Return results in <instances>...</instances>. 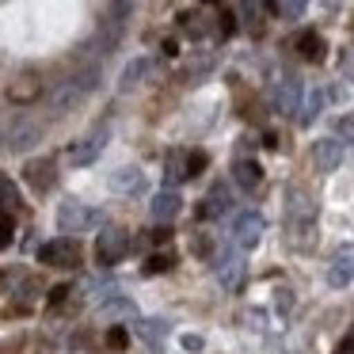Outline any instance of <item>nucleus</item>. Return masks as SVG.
Segmentation results:
<instances>
[{"instance_id":"f3484780","label":"nucleus","mask_w":354,"mask_h":354,"mask_svg":"<svg viewBox=\"0 0 354 354\" xmlns=\"http://www.w3.org/2000/svg\"><path fill=\"white\" fill-rule=\"evenodd\" d=\"M27 183H31L35 191H50V183H54V160H31L27 164Z\"/></svg>"},{"instance_id":"393cba45","label":"nucleus","mask_w":354,"mask_h":354,"mask_svg":"<svg viewBox=\"0 0 354 354\" xmlns=\"http://www.w3.org/2000/svg\"><path fill=\"white\" fill-rule=\"evenodd\" d=\"M138 331H141V339H149V343H160L168 328H164V320H149V324H141Z\"/></svg>"},{"instance_id":"423d86ee","label":"nucleus","mask_w":354,"mask_h":354,"mask_svg":"<svg viewBox=\"0 0 354 354\" xmlns=\"http://www.w3.org/2000/svg\"><path fill=\"white\" fill-rule=\"evenodd\" d=\"M263 229H267L263 214H255V209H244V214L232 221V244H236V248H255V244L263 240Z\"/></svg>"},{"instance_id":"412c9836","label":"nucleus","mask_w":354,"mask_h":354,"mask_svg":"<svg viewBox=\"0 0 354 354\" xmlns=\"http://www.w3.org/2000/svg\"><path fill=\"white\" fill-rule=\"evenodd\" d=\"M149 69H153V65H149V57L130 62V65H126V73H122V80H118V88H122V92H133V88H138L141 80L149 77Z\"/></svg>"},{"instance_id":"473e14b6","label":"nucleus","mask_w":354,"mask_h":354,"mask_svg":"<svg viewBox=\"0 0 354 354\" xmlns=\"http://www.w3.org/2000/svg\"><path fill=\"white\" fill-rule=\"evenodd\" d=\"M305 4H308V0H290V8H286V12H290V16H297V12L305 8Z\"/></svg>"},{"instance_id":"2f4dec72","label":"nucleus","mask_w":354,"mask_h":354,"mask_svg":"<svg viewBox=\"0 0 354 354\" xmlns=\"http://www.w3.org/2000/svg\"><path fill=\"white\" fill-rule=\"evenodd\" d=\"M107 343H111V346H126V331H122V328H111Z\"/></svg>"},{"instance_id":"ddd939ff","label":"nucleus","mask_w":354,"mask_h":354,"mask_svg":"<svg viewBox=\"0 0 354 354\" xmlns=\"http://www.w3.org/2000/svg\"><path fill=\"white\" fill-rule=\"evenodd\" d=\"M351 278H354V248H343V252L331 259V267H328V282L335 286V290H343Z\"/></svg>"},{"instance_id":"f8f14e48","label":"nucleus","mask_w":354,"mask_h":354,"mask_svg":"<svg viewBox=\"0 0 354 354\" xmlns=\"http://www.w3.org/2000/svg\"><path fill=\"white\" fill-rule=\"evenodd\" d=\"M229 209H232V191L225 183H214L206 194V202H202V209H198V217H221V214H229Z\"/></svg>"},{"instance_id":"4be33fe9","label":"nucleus","mask_w":354,"mask_h":354,"mask_svg":"<svg viewBox=\"0 0 354 354\" xmlns=\"http://www.w3.org/2000/svg\"><path fill=\"white\" fill-rule=\"evenodd\" d=\"M297 50H301V57H305V62H320V57H324V39L316 31H305L297 39Z\"/></svg>"},{"instance_id":"aec40b11","label":"nucleus","mask_w":354,"mask_h":354,"mask_svg":"<svg viewBox=\"0 0 354 354\" xmlns=\"http://www.w3.org/2000/svg\"><path fill=\"white\" fill-rule=\"evenodd\" d=\"M100 313L103 316H138V305L130 297H122V293H107L100 301Z\"/></svg>"},{"instance_id":"7c9ffc66","label":"nucleus","mask_w":354,"mask_h":354,"mask_svg":"<svg viewBox=\"0 0 354 354\" xmlns=\"http://www.w3.org/2000/svg\"><path fill=\"white\" fill-rule=\"evenodd\" d=\"M236 31V19H232V12H221V35H232Z\"/></svg>"},{"instance_id":"2eb2a0df","label":"nucleus","mask_w":354,"mask_h":354,"mask_svg":"<svg viewBox=\"0 0 354 354\" xmlns=\"http://www.w3.org/2000/svg\"><path fill=\"white\" fill-rule=\"evenodd\" d=\"M39 92H42V84H39V77H35V73L16 77V80L8 84V100H12V103H31V100H39Z\"/></svg>"},{"instance_id":"cd10ccee","label":"nucleus","mask_w":354,"mask_h":354,"mask_svg":"<svg viewBox=\"0 0 354 354\" xmlns=\"http://www.w3.org/2000/svg\"><path fill=\"white\" fill-rule=\"evenodd\" d=\"M202 168H206V153H191V156H187V176H198Z\"/></svg>"},{"instance_id":"dca6fc26","label":"nucleus","mask_w":354,"mask_h":354,"mask_svg":"<svg viewBox=\"0 0 354 354\" xmlns=\"http://www.w3.org/2000/svg\"><path fill=\"white\" fill-rule=\"evenodd\" d=\"M179 206H183V198H179L176 191H160L153 202H149V214H153L156 221H171V217L179 214Z\"/></svg>"},{"instance_id":"a878e982","label":"nucleus","mask_w":354,"mask_h":354,"mask_svg":"<svg viewBox=\"0 0 354 354\" xmlns=\"http://www.w3.org/2000/svg\"><path fill=\"white\" fill-rule=\"evenodd\" d=\"M12 232H16V225H12V217L8 214H0V252L12 244Z\"/></svg>"},{"instance_id":"39448f33","label":"nucleus","mask_w":354,"mask_h":354,"mask_svg":"<svg viewBox=\"0 0 354 354\" xmlns=\"http://www.w3.org/2000/svg\"><path fill=\"white\" fill-rule=\"evenodd\" d=\"M39 263L73 270V267H80V244H77V240H65V236L62 240H50V244L39 248Z\"/></svg>"},{"instance_id":"bb28decb","label":"nucleus","mask_w":354,"mask_h":354,"mask_svg":"<svg viewBox=\"0 0 354 354\" xmlns=\"http://www.w3.org/2000/svg\"><path fill=\"white\" fill-rule=\"evenodd\" d=\"M187 176V160L183 156H171L168 160V183H176V179H183Z\"/></svg>"},{"instance_id":"6ab92c4d","label":"nucleus","mask_w":354,"mask_h":354,"mask_svg":"<svg viewBox=\"0 0 354 354\" xmlns=\"http://www.w3.org/2000/svg\"><path fill=\"white\" fill-rule=\"evenodd\" d=\"M35 141H39V126L35 122H16L8 133V145L16 149V153H24V149H31Z\"/></svg>"},{"instance_id":"a211bd4d","label":"nucleus","mask_w":354,"mask_h":354,"mask_svg":"<svg viewBox=\"0 0 354 354\" xmlns=\"http://www.w3.org/2000/svg\"><path fill=\"white\" fill-rule=\"evenodd\" d=\"M107 183H111V191H118V194H138L141 191V171L138 168H118Z\"/></svg>"},{"instance_id":"9d476101","label":"nucleus","mask_w":354,"mask_h":354,"mask_svg":"<svg viewBox=\"0 0 354 354\" xmlns=\"http://www.w3.org/2000/svg\"><path fill=\"white\" fill-rule=\"evenodd\" d=\"M313 164L320 171H335L339 164H343V141H335V138H320L313 145Z\"/></svg>"},{"instance_id":"f03ea898","label":"nucleus","mask_w":354,"mask_h":354,"mask_svg":"<svg viewBox=\"0 0 354 354\" xmlns=\"http://www.w3.org/2000/svg\"><path fill=\"white\" fill-rule=\"evenodd\" d=\"M100 88V69H80L73 73L69 80H62V84L54 88V95H50V103H54V111H77L80 103L88 100V95Z\"/></svg>"},{"instance_id":"f257e3e1","label":"nucleus","mask_w":354,"mask_h":354,"mask_svg":"<svg viewBox=\"0 0 354 354\" xmlns=\"http://www.w3.org/2000/svg\"><path fill=\"white\" fill-rule=\"evenodd\" d=\"M286 232H290V248L308 252L316 244V202L308 198L301 187H290L286 194Z\"/></svg>"},{"instance_id":"b1692460","label":"nucleus","mask_w":354,"mask_h":354,"mask_svg":"<svg viewBox=\"0 0 354 354\" xmlns=\"http://www.w3.org/2000/svg\"><path fill=\"white\" fill-rule=\"evenodd\" d=\"M171 255H149L145 259V274H164V270H171Z\"/></svg>"},{"instance_id":"1a4fd4ad","label":"nucleus","mask_w":354,"mask_h":354,"mask_svg":"<svg viewBox=\"0 0 354 354\" xmlns=\"http://www.w3.org/2000/svg\"><path fill=\"white\" fill-rule=\"evenodd\" d=\"M126 255V232L122 229H103L100 240H95V259L103 263V267H111V263H118Z\"/></svg>"},{"instance_id":"4468645a","label":"nucleus","mask_w":354,"mask_h":354,"mask_svg":"<svg viewBox=\"0 0 354 354\" xmlns=\"http://www.w3.org/2000/svg\"><path fill=\"white\" fill-rule=\"evenodd\" d=\"M232 179H236L244 191H255V187L263 183V168L255 160H248V156H236V164H232Z\"/></svg>"},{"instance_id":"0eeeda50","label":"nucleus","mask_w":354,"mask_h":354,"mask_svg":"<svg viewBox=\"0 0 354 354\" xmlns=\"http://www.w3.org/2000/svg\"><path fill=\"white\" fill-rule=\"evenodd\" d=\"M214 270H217V282H221L229 293H236L240 286H244V259H240L236 252H225V255H217Z\"/></svg>"},{"instance_id":"c85d7f7f","label":"nucleus","mask_w":354,"mask_h":354,"mask_svg":"<svg viewBox=\"0 0 354 354\" xmlns=\"http://www.w3.org/2000/svg\"><path fill=\"white\" fill-rule=\"evenodd\" d=\"M69 286H57V290H50V308H62L65 305V301H69Z\"/></svg>"},{"instance_id":"6e6552de","label":"nucleus","mask_w":354,"mask_h":354,"mask_svg":"<svg viewBox=\"0 0 354 354\" xmlns=\"http://www.w3.org/2000/svg\"><path fill=\"white\" fill-rule=\"evenodd\" d=\"M107 149V126H100V130L92 133V138H80L77 145L69 149V164H77V168H84V164H92L95 156Z\"/></svg>"},{"instance_id":"c756f323","label":"nucleus","mask_w":354,"mask_h":354,"mask_svg":"<svg viewBox=\"0 0 354 354\" xmlns=\"http://www.w3.org/2000/svg\"><path fill=\"white\" fill-rule=\"evenodd\" d=\"M335 130H339V133H343V138L354 145V118H339V126H335Z\"/></svg>"},{"instance_id":"5701e85b","label":"nucleus","mask_w":354,"mask_h":354,"mask_svg":"<svg viewBox=\"0 0 354 354\" xmlns=\"http://www.w3.org/2000/svg\"><path fill=\"white\" fill-rule=\"evenodd\" d=\"M320 103H324V92H313V95H308V100H305V107L297 111V115H301V122H313V118L320 115Z\"/></svg>"},{"instance_id":"9b49d317","label":"nucleus","mask_w":354,"mask_h":354,"mask_svg":"<svg viewBox=\"0 0 354 354\" xmlns=\"http://www.w3.org/2000/svg\"><path fill=\"white\" fill-rule=\"evenodd\" d=\"M270 8H274L270 0H240V24L252 35H259L263 24H267V16H270Z\"/></svg>"},{"instance_id":"20e7f679","label":"nucleus","mask_w":354,"mask_h":354,"mask_svg":"<svg viewBox=\"0 0 354 354\" xmlns=\"http://www.w3.org/2000/svg\"><path fill=\"white\" fill-rule=\"evenodd\" d=\"M100 221H103V214L100 209H88L84 202H62L57 206V229L62 232H80V229H92Z\"/></svg>"},{"instance_id":"7ed1b4c3","label":"nucleus","mask_w":354,"mask_h":354,"mask_svg":"<svg viewBox=\"0 0 354 354\" xmlns=\"http://www.w3.org/2000/svg\"><path fill=\"white\" fill-rule=\"evenodd\" d=\"M301 100H305L301 80L293 77V73H282V77L274 80V88H270V103H274V111H278V115H297Z\"/></svg>"}]
</instances>
